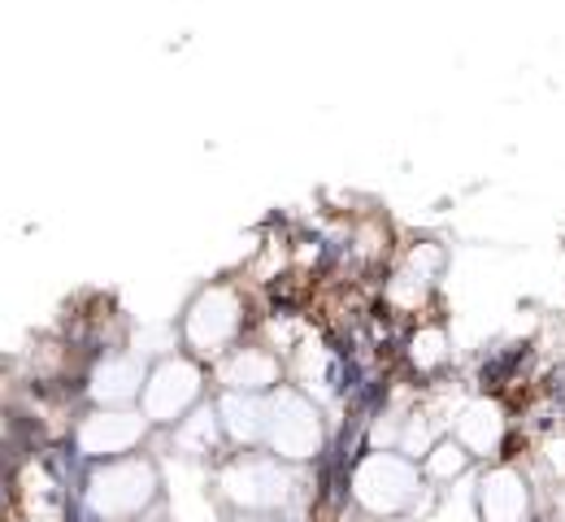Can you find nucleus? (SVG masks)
<instances>
[{"mask_svg":"<svg viewBox=\"0 0 565 522\" xmlns=\"http://www.w3.org/2000/svg\"><path fill=\"white\" fill-rule=\"evenodd\" d=\"M356 497L379 514H396L418 497V466L401 452H379L356 470Z\"/></svg>","mask_w":565,"mask_h":522,"instance_id":"f257e3e1","label":"nucleus"},{"mask_svg":"<svg viewBox=\"0 0 565 522\" xmlns=\"http://www.w3.org/2000/svg\"><path fill=\"white\" fill-rule=\"evenodd\" d=\"M266 440L279 457H313V448L322 440V427H318V414L309 409L305 396L296 392H282L279 401L270 405V423H266Z\"/></svg>","mask_w":565,"mask_h":522,"instance_id":"f03ea898","label":"nucleus"},{"mask_svg":"<svg viewBox=\"0 0 565 522\" xmlns=\"http://www.w3.org/2000/svg\"><path fill=\"white\" fill-rule=\"evenodd\" d=\"M239 327V300L222 288H210L196 300V313L188 318V340H196L201 353H222V344Z\"/></svg>","mask_w":565,"mask_h":522,"instance_id":"7ed1b4c3","label":"nucleus"},{"mask_svg":"<svg viewBox=\"0 0 565 522\" xmlns=\"http://www.w3.org/2000/svg\"><path fill=\"white\" fill-rule=\"evenodd\" d=\"M222 483H226V492H231L239 505H248V510L279 505L282 497H287V492H282V488H287L282 470L275 461H266V457H244V461H235Z\"/></svg>","mask_w":565,"mask_h":522,"instance_id":"20e7f679","label":"nucleus"},{"mask_svg":"<svg viewBox=\"0 0 565 522\" xmlns=\"http://www.w3.org/2000/svg\"><path fill=\"white\" fill-rule=\"evenodd\" d=\"M201 396V371L188 366V362H166L161 371L152 374V387H148V409L157 423H170L179 418L188 405H196Z\"/></svg>","mask_w":565,"mask_h":522,"instance_id":"39448f33","label":"nucleus"},{"mask_svg":"<svg viewBox=\"0 0 565 522\" xmlns=\"http://www.w3.org/2000/svg\"><path fill=\"white\" fill-rule=\"evenodd\" d=\"M526 510H531V492H526L518 470L500 466V470H492L483 479V488H479V514H483V522H522Z\"/></svg>","mask_w":565,"mask_h":522,"instance_id":"423d86ee","label":"nucleus"},{"mask_svg":"<svg viewBox=\"0 0 565 522\" xmlns=\"http://www.w3.org/2000/svg\"><path fill=\"white\" fill-rule=\"evenodd\" d=\"M457 440L470 448V457H495L504 440V414L492 401H475L461 418H457Z\"/></svg>","mask_w":565,"mask_h":522,"instance_id":"0eeeda50","label":"nucleus"},{"mask_svg":"<svg viewBox=\"0 0 565 522\" xmlns=\"http://www.w3.org/2000/svg\"><path fill=\"white\" fill-rule=\"evenodd\" d=\"M222 379H226V387L235 396H257L279 379V362L266 358L262 349H239V353H231L222 362Z\"/></svg>","mask_w":565,"mask_h":522,"instance_id":"6e6552de","label":"nucleus"},{"mask_svg":"<svg viewBox=\"0 0 565 522\" xmlns=\"http://www.w3.org/2000/svg\"><path fill=\"white\" fill-rule=\"evenodd\" d=\"M470 461H475L470 448L452 436V440H439V445L430 448V457H426V475H430L435 483H452V479H461V475L470 470Z\"/></svg>","mask_w":565,"mask_h":522,"instance_id":"1a4fd4ad","label":"nucleus"},{"mask_svg":"<svg viewBox=\"0 0 565 522\" xmlns=\"http://www.w3.org/2000/svg\"><path fill=\"white\" fill-rule=\"evenodd\" d=\"M414 362L423 366V371H430V366H444L448 362V340H444V331H435V327H426L423 335L414 340Z\"/></svg>","mask_w":565,"mask_h":522,"instance_id":"9d476101","label":"nucleus"}]
</instances>
